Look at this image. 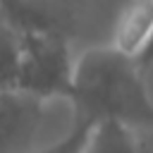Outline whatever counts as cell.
I'll return each instance as SVG.
<instances>
[{
	"mask_svg": "<svg viewBox=\"0 0 153 153\" xmlns=\"http://www.w3.org/2000/svg\"><path fill=\"white\" fill-rule=\"evenodd\" d=\"M67 108L81 122H120L129 129L153 127V96L136 60L112 45H96L74 57Z\"/></svg>",
	"mask_w": 153,
	"mask_h": 153,
	"instance_id": "1",
	"label": "cell"
},
{
	"mask_svg": "<svg viewBox=\"0 0 153 153\" xmlns=\"http://www.w3.org/2000/svg\"><path fill=\"white\" fill-rule=\"evenodd\" d=\"M17 36L19 69L14 88L48 103H67L74 72L69 36L50 31H24Z\"/></svg>",
	"mask_w": 153,
	"mask_h": 153,
	"instance_id": "2",
	"label": "cell"
},
{
	"mask_svg": "<svg viewBox=\"0 0 153 153\" xmlns=\"http://www.w3.org/2000/svg\"><path fill=\"white\" fill-rule=\"evenodd\" d=\"M50 105L17 88L0 91V153H33L55 141L45 139Z\"/></svg>",
	"mask_w": 153,
	"mask_h": 153,
	"instance_id": "3",
	"label": "cell"
},
{
	"mask_svg": "<svg viewBox=\"0 0 153 153\" xmlns=\"http://www.w3.org/2000/svg\"><path fill=\"white\" fill-rule=\"evenodd\" d=\"M153 41V0H129L112 31V48L141 62Z\"/></svg>",
	"mask_w": 153,
	"mask_h": 153,
	"instance_id": "4",
	"label": "cell"
},
{
	"mask_svg": "<svg viewBox=\"0 0 153 153\" xmlns=\"http://www.w3.org/2000/svg\"><path fill=\"white\" fill-rule=\"evenodd\" d=\"M79 153H136L134 129L120 122H93L88 124Z\"/></svg>",
	"mask_w": 153,
	"mask_h": 153,
	"instance_id": "5",
	"label": "cell"
},
{
	"mask_svg": "<svg viewBox=\"0 0 153 153\" xmlns=\"http://www.w3.org/2000/svg\"><path fill=\"white\" fill-rule=\"evenodd\" d=\"M19 69V36L0 19V91H12L17 86Z\"/></svg>",
	"mask_w": 153,
	"mask_h": 153,
	"instance_id": "6",
	"label": "cell"
},
{
	"mask_svg": "<svg viewBox=\"0 0 153 153\" xmlns=\"http://www.w3.org/2000/svg\"><path fill=\"white\" fill-rule=\"evenodd\" d=\"M86 129H88V122H81V120H74V117H72L69 129H67L60 139L45 143L43 148L33 151V153H79V146H81V141H84Z\"/></svg>",
	"mask_w": 153,
	"mask_h": 153,
	"instance_id": "7",
	"label": "cell"
},
{
	"mask_svg": "<svg viewBox=\"0 0 153 153\" xmlns=\"http://www.w3.org/2000/svg\"><path fill=\"white\" fill-rule=\"evenodd\" d=\"M136 153H153V127L151 129H134Z\"/></svg>",
	"mask_w": 153,
	"mask_h": 153,
	"instance_id": "8",
	"label": "cell"
},
{
	"mask_svg": "<svg viewBox=\"0 0 153 153\" xmlns=\"http://www.w3.org/2000/svg\"><path fill=\"white\" fill-rule=\"evenodd\" d=\"M139 67H141L143 72H148V69L153 67V41H151V45H148V50H146V55L141 57V62H139Z\"/></svg>",
	"mask_w": 153,
	"mask_h": 153,
	"instance_id": "9",
	"label": "cell"
}]
</instances>
